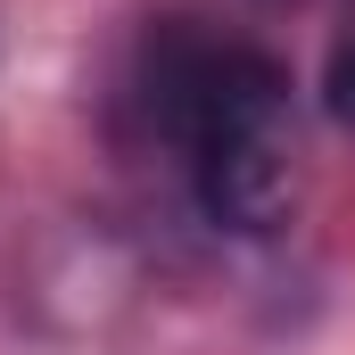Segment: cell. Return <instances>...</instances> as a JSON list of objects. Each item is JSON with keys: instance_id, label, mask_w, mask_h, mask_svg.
Instances as JSON below:
<instances>
[{"instance_id": "obj_1", "label": "cell", "mask_w": 355, "mask_h": 355, "mask_svg": "<svg viewBox=\"0 0 355 355\" xmlns=\"http://www.w3.org/2000/svg\"><path fill=\"white\" fill-rule=\"evenodd\" d=\"M157 116L190 149L198 207L223 232H281L297 207V116L289 75L265 50H182L157 67Z\"/></svg>"}, {"instance_id": "obj_2", "label": "cell", "mask_w": 355, "mask_h": 355, "mask_svg": "<svg viewBox=\"0 0 355 355\" xmlns=\"http://www.w3.org/2000/svg\"><path fill=\"white\" fill-rule=\"evenodd\" d=\"M331 116H339V124L355 132V42L339 50V58H331Z\"/></svg>"}]
</instances>
